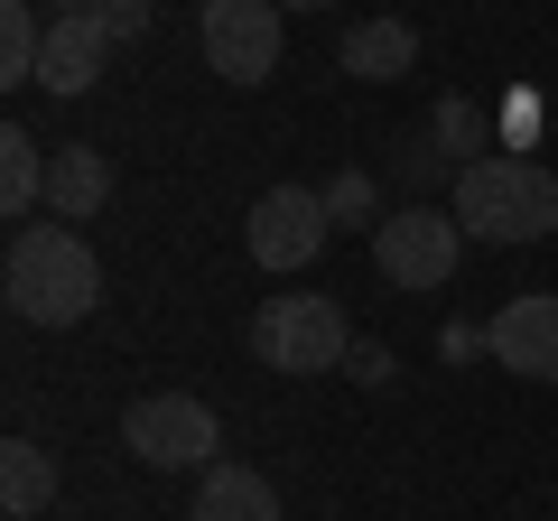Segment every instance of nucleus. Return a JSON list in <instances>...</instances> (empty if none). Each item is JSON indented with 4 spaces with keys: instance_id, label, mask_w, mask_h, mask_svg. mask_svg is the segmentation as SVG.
<instances>
[{
    "instance_id": "1",
    "label": "nucleus",
    "mask_w": 558,
    "mask_h": 521,
    "mask_svg": "<svg viewBox=\"0 0 558 521\" xmlns=\"http://www.w3.org/2000/svg\"><path fill=\"white\" fill-rule=\"evenodd\" d=\"M0 289H10V317L20 326H84L102 299V260L84 252V233H65L57 215L20 223L10 260H0Z\"/></svg>"
},
{
    "instance_id": "2",
    "label": "nucleus",
    "mask_w": 558,
    "mask_h": 521,
    "mask_svg": "<svg viewBox=\"0 0 558 521\" xmlns=\"http://www.w3.org/2000/svg\"><path fill=\"white\" fill-rule=\"evenodd\" d=\"M447 215L465 223V242H539V233H558V168L494 149V159L457 168Z\"/></svg>"
},
{
    "instance_id": "3",
    "label": "nucleus",
    "mask_w": 558,
    "mask_h": 521,
    "mask_svg": "<svg viewBox=\"0 0 558 521\" xmlns=\"http://www.w3.org/2000/svg\"><path fill=\"white\" fill-rule=\"evenodd\" d=\"M252 354H260V373H336V363L354 354V326H344V307L326 299V289L260 299V317H252Z\"/></svg>"
},
{
    "instance_id": "4",
    "label": "nucleus",
    "mask_w": 558,
    "mask_h": 521,
    "mask_svg": "<svg viewBox=\"0 0 558 521\" xmlns=\"http://www.w3.org/2000/svg\"><path fill=\"white\" fill-rule=\"evenodd\" d=\"M465 260V223L447 205H400V215L373 223V270L391 289H447Z\"/></svg>"
},
{
    "instance_id": "5",
    "label": "nucleus",
    "mask_w": 558,
    "mask_h": 521,
    "mask_svg": "<svg viewBox=\"0 0 558 521\" xmlns=\"http://www.w3.org/2000/svg\"><path fill=\"white\" fill-rule=\"evenodd\" d=\"M121 447H131L140 465H159V475H178V465H215L223 420L196 401V391H149V401H131V420H121Z\"/></svg>"
},
{
    "instance_id": "6",
    "label": "nucleus",
    "mask_w": 558,
    "mask_h": 521,
    "mask_svg": "<svg viewBox=\"0 0 558 521\" xmlns=\"http://www.w3.org/2000/svg\"><path fill=\"white\" fill-rule=\"evenodd\" d=\"M196 38L223 84H270L279 75V0H196Z\"/></svg>"
},
{
    "instance_id": "7",
    "label": "nucleus",
    "mask_w": 558,
    "mask_h": 521,
    "mask_svg": "<svg viewBox=\"0 0 558 521\" xmlns=\"http://www.w3.org/2000/svg\"><path fill=\"white\" fill-rule=\"evenodd\" d=\"M326 233H336L326 186H270V196L252 205V223H242V242H252L260 270H307V260L326 252Z\"/></svg>"
},
{
    "instance_id": "8",
    "label": "nucleus",
    "mask_w": 558,
    "mask_h": 521,
    "mask_svg": "<svg viewBox=\"0 0 558 521\" xmlns=\"http://www.w3.org/2000/svg\"><path fill=\"white\" fill-rule=\"evenodd\" d=\"M494 363L521 381H558V289H521V299L494 307Z\"/></svg>"
},
{
    "instance_id": "9",
    "label": "nucleus",
    "mask_w": 558,
    "mask_h": 521,
    "mask_svg": "<svg viewBox=\"0 0 558 521\" xmlns=\"http://www.w3.org/2000/svg\"><path fill=\"white\" fill-rule=\"evenodd\" d=\"M102 65H112V28H102V10H65V20H47V57H38L47 94H94Z\"/></svg>"
},
{
    "instance_id": "10",
    "label": "nucleus",
    "mask_w": 558,
    "mask_h": 521,
    "mask_svg": "<svg viewBox=\"0 0 558 521\" xmlns=\"http://www.w3.org/2000/svg\"><path fill=\"white\" fill-rule=\"evenodd\" d=\"M102 205H112V159L84 149V141L47 149V215H57V223H84V215H102Z\"/></svg>"
},
{
    "instance_id": "11",
    "label": "nucleus",
    "mask_w": 558,
    "mask_h": 521,
    "mask_svg": "<svg viewBox=\"0 0 558 521\" xmlns=\"http://www.w3.org/2000/svg\"><path fill=\"white\" fill-rule=\"evenodd\" d=\"M186 521H279V484L260 475V465L215 457V465H205V484H196V512H186Z\"/></svg>"
},
{
    "instance_id": "12",
    "label": "nucleus",
    "mask_w": 558,
    "mask_h": 521,
    "mask_svg": "<svg viewBox=\"0 0 558 521\" xmlns=\"http://www.w3.org/2000/svg\"><path fill=\"white\" fill-rule=\"evenodd\" d=\"M336 65H344L354 84H400V75L418 65V28H410V20H363V28H344Z\"/></svg>"
},
{
    "instance_id": "13",
    "label": "nucleus",
    "mask_w": 558,
    "mask_h": 521,
    "mask_svg": "<svg viewBox=\"0 0 558 521\" xmlns=\"http://www.w3.org/2000/svg\"><path fill=\"white\" fill-rule=\"evenodd\" d=\"M47 502H57V457H47L38 438H10V447H0V512L38 521Z\"/></svg>"
},
{
    "instance_id": "14",
    "label": "nucleus",
    "mask_w": 558,
    "mask_h": 521,
    "mask_svg": "<svg viewBox=\"0 0 558 521\" xmlns=\"http://www.w3.org/2000/svg\"><path fill=\"white\" fill-rule=\"evenodd\" d=\"M0 215H47V149L28 141L20 121H10V131H0Z\"/></svg>"
},
{
    "instance_id": "15",
    "label": "nucleus",
    "mask_w": 558,
    "mask_h": 521,
    "mask_svg": "<svg viewBox=\"0 0 558 521\" xmlns=\"http://www.w3.org/2000/svg\"><path fill=\"white\" fill-rule=\"evenodd\" d=\"M38 57H47L38 0H0V84H38Z\"/></svg>"
},
{
    "instance_id": "16",
    "label": "nucleus",
    "mask_w": 558,
    "mask_h": 521,
    "mask_svg": "<svg viewBox=\"0 0 558 521\" xmlns=\"http://www.w3.org/2000/svg\"><path fill=\"white\" fill-rule=\"evenodd\" d=\"M428 141H438V159H447V168L494 159V149H484V112H475L465 94H438V112H428Z\"/></svg>"
},
{
    "instance_id": "17",
    "label": "nucleus",
    "mask_w": 558,
    "mask_h": 521,
    "mask_svg": "<svg viewBox=\"0 0 558 521\" xmlns=\"http://www.w3.org/2000/svg\"><path fill=\"white\" fill-rule=\"evenodd\" d=\"M391 178H400V186H410V196H418V205H428V186H438V178H447V159H438V141H428V131H418V141H410V149H400V159H391Z\"/></svg>"
},
{
    "instance_id": "18",
    "label": "nucleus",
    "mask_w": 558,
    "mask_h": 521,
    "mask_svg": "<svg viewBox=\"0 0 558 521\" xmlns=\"http://www.w3.org/2000/svg\"><path fill=\"white\" fill-rule=\"evenodd\" d=\"M373 205H381V186L363 178V168H344V178L326 186V215H336V223H373Z\"/></svg>"
},
{
    "instance_id": "19",
    "label": "nucleus",
    "mask_w": 558,
    "mask_h": 521,
    "mask_svg": "<svg viewBox=\"0 0 558 521\" xmlns=\"http://www.w3.org/2000/svg\"><path fill=\"white\" fill-rule=\"evenodd\" d=\"M102 28H112V47H140L149 38V0H102Z\"/></svg>"
},
{
    "instance_id": "20",
    "label": "nucleus",
    "mask_w": 558,
    "mask_h": 521,
    "mask_svg": "<svg viewBox=\"0 0 558 521\" xmlns=\"http://www.w3.org/2000/svg\"><path fill=\"white\" fill-rule=\"evenodd\" d=\"M344 363H354V381H373V391H381V381H391V344H373V336H363V344H354V354H344Z\"/></svg>"
},
{
    "instance_id": "21",
    "label": "nucleus",
    "mask_w": 558,
    "mask_h": 521,
    "mask_svg": "<svg viewBox=\"0 0 558 521\" xmlns=\"http://www.w3.org/2000/svg\"><path fill=\"white\" fill-rule=\"evenodd\" d=\"M65 10H102V0H47V20H65Z\"/></svg>"
},
{
    "instance_id": "22",
    "label": "nucleus",
    "mask_w": 558,
    "mask_h": 521,
    "mask_svg": "<svg viewBox=\"0 0 558 521\" xmlns=\"http://www.w3.org/2000/svg\"><path fill=\"white\" fill-rule=\"evenodd\" d=\"M279 10H326V0H279Z\"/></svg>"
}]
</instances>
